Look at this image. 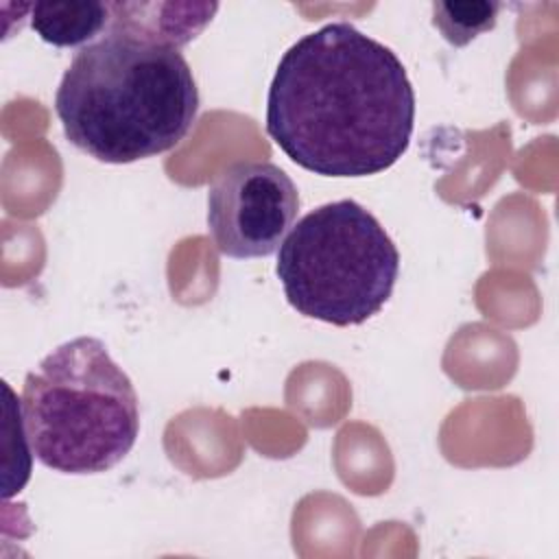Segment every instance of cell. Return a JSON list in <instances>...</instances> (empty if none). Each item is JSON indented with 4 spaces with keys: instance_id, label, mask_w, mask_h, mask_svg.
<instances>
[{
    "instance_id": "cell-7",
    "label": "cell",
    "mask_w": 559,
    "mask_h": 559,
    "mask_svg": "<svg viewBox=\"0 0 559 559\" xmlns=\"http://www.w3.org/2000/svg\"><path fill=\"white\" fill-rule=\"evenodd\" d=\"M33 31L57 48L90 44L109 22V2H35L28 9Z\"/></svg>"
},
{
    "instance_id": "cell-4",
    "label": "cell",
    "mask_w": 559,
    "mask_h": 559,
    "mask_svg": "<svg viewBox=\"0 0 559 559\" xmlns=\"http://www.w3.org/2000/svg\"><path fill=\"white\" fill-rule=\"evenodd\" d=\"M275 273L299 314L349 328L384 308L400 275V253L367 207L341 199L297 221L280 245Z\"/></svg>"
},
{
    "instance_id": "cell-1",
    "label": "cell",
    "mask_w": 559,
    "mask_h": 559,
    "mask_svg": "<svg viewBox=\"0 0 559 559\" xmlns=\"http://www.w3.org/2000/svg\"><path fill=\"white\" fill-rule=\"evenodd\" d=\"M415 92L397 55L349 22L299 37L266 96V133L297 166L367 177L408 148Z\"/></svg>"
},
{
    "instance_id": "cell-2",
    "label": "cell",
    "mask_w": 559,
    "mask_h": 559,
    "mask_svg": "<svg viewBox=\"0 0 559 559\" xmlns=\"http://www.w3.org/2000/svg\"><path fill=\"white\" fill-rule=\"evenodd\" d=\"M63 133L105 164H131L175 148L192 129L199 90L177 48L122 33L83 46L55 94Z\"/></svg>"
},
{
    "instance_id": "cell-8",
    "label": "cell",
    "mask_w": 559,
    "mask_h": 559,
    "mask_svg": "<svg viewBox=\"0 0 559 559\" xmlns=\"http://www.w3.org/2000/svg\"><path fill=\"white\" fill-rule=\"evenodd\" d=\"M502 7V2L489 0H439L432 2V24L448 44L461 48L491 31Z\"/></svg>"
},
{
    "instance_id": "cell-5",
    "label": "cell",
    "mask_w": 559,
    "mask_h": 559,
    "mask_svg": "<svg viewBox=\"0 0 559 559\" xmlns=\"http://www.w3.org/2000/svg\"><path fill=\"white\" fill-rule=\"evenodd\" d=\"M299 210L293 179L271 162H234L207 192V227L216 249L236 260L266 258Z\"/></svg>"
},
{
    "instance_id": "cell-6",
    "label": "cell",
    "mask_w": 559,
    "mask_h": 559,
    "mask_svg": "<svg viewBox=\"0 0 559 559\" xmlns=\"http://www.w3.org/2000/svg\"><path fill=\"white\" fill-rule=\"evenodd\" d=\"M216 11V2H109L107 33L179 50L212 22Z\"/></svg>"
},
{
    "instance_id": "cell-3",
    "label": "cell",
    "mask_w": 559,
    "mask_h": 559,
    "mask_svg": "<svg viewBox=\"0 0 559 559\" xmlns=\"http://www.w3.org/2000/svg\"><path fill=\"white\" fill-rule=\"evenodd\" d=\"M20 408L33 456L61 474L111 469L140 432L135 389L94 336L61 343L28 371Z\"/></svg>"
}]
</instances>
